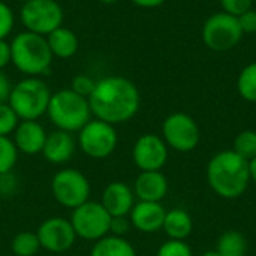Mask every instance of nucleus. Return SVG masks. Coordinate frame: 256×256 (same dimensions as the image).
I'll use <instances>...</instances> for the list:
<instances>
[{
	"label": "nucleus",
	"mask_w": 256,
	"mask_h": 256,
	"mask_svg": "<svg viewBox=\"0 0 256 256\" xmlns=\"http://www.w3.org/2000/svg\"><path fill=\"white\" fill-rule=\"evenodd\" d=\"M92 116L112 126L132 120L141 105L140 90L130 80L108 75L96 81L88 96Z\"/></svg>",
	"instance_id": "1"
},
{
	"label": "nucleus",
	"mask_w": 256,
	"mask_h": 256,
	"mask_svg": "<svg viewBox=\"0 0 256 256\" xmlns=\"http://www.w3.org/2000/svg\"><path fill=\"white\" fill-rule=\"evenodd\" d=\"M207 183L224 200H237L249 188V160L238 156L232 148L216 153L207 164Z\"/></svg>",
	"instance_id": "2"
},
{
	"label": "nucleus",
	"mask_w": 256,
	"mask_h": 256,
	"mask_svg": "<svg viewBox=\"0 0 256 256\" xmlns=\"http://www.w3.org/2000/svg\"><path fill=\"white\" fill-rule=\"evenodd\" d=\"M9 45L10 63L18 72L26 76H40L50 72L54 57L45 36L24 30L15 34Z\"/></svg>",
	"instance_id": "3"
},
{
	"label": "nucleus",
	"mask_w": 256,
	"mask_h": 256,
	"mask_svg": "<svg viewBox=\"0 0 256 256\" xmlns=\"http://www.w3.org/2000/svg\"><path fill=\"white\" fill-rule=\"evenodd\" d=\"M46 114L57 129L70 134L80 132L92 120L88 99L70 88H62L51 94Z\"/></svg>",
	"instance_id": "4"
},
{
	"label": "nucleus",
	"mask_w": 256,
	"mask_h": 256,
	"mask_svg": "<svg viewBox=\"0 0 256 256\" xmlns=\"http://www.w3.org/2000/svg\"><path fill=\"white\" fill-rule=\"evenodd\" d=\"M51 94L44 80L39 76H26L12 86L8 104L20 120H38L46 114Z\"/></svg>",
	"instance_id": "5"
},
{
	"label": "nucleus",
	"mask_w": 256,
	"mask_h": 256,
	"mask_svg": "<svg viewBox=\"0 0 256 256\" xmlns=\"http://www.w3.org/2000/svg\"><path fill=\"white\" fill-rule=\"evenodd\" d=\"M64 12L57 0H30L20 9V21L27 32L48 36L63 26Z\"/></svg>",
	"instance_id": "6"
},
{
	"label": "nucleus",
	"mask_w": 256,
	"mask_h": 256,
	"mask_svg": "<svg viewBox=\"0 0 256 256\" xmlns=\"http://www.w3.org/2000/svg\"><path fill=\"white\" fill-rule=\"evenodd\" d=\"M117 144L118 135L116 126L99 118H92L76 136L78 148L92 159H105L111 156L116 152Z\"/></svg>",
	"instance_id": "7"
},
{
	"label": "nucleus",
	"mask_w": 256,
	"mask_h": 256,
	"mask_svg": "<svg viewBox=\"0 0 256 256\" xmlns=\"http://www.w3.org/2000/svg\"><path fill=\"white\" fill-rule=\"evenodd\" d=\"M202 42L212 51L224 52L236 48L242 38L243 30L238 24V18L226 12H218L208 16L202 26Z\"/></svg>",
	"instance_id": "8"
},
{
	"label": "nucleus",
	"mask_w": 256,
	"mask_h": 256,
	"mask_svg": "<svg viewBox=\"0 0 256 256\" xmlns=\"http://www.w3.org/2000/svg\"><path fill=\"white\" fill-rule=\"evenodd\" d=\"M92 186L88 178L75 168H63L54 174L51 180V194L54 200L66 207L76 208L90 200Z\"/></svg>",
	"instance_id": "9"
},
{
	"label": "nucleus",
	"mask_w": 256,
	"mask_h": 256,
	"mask_svg": "<svg viewBox=\"0 0 256 256\" xmlns=\"http://www.w3.org/2000/svg\"><path fill=\"white\" fill-rule=\"evenodd\" d=\"M111 214L100 202L87 201L72 210L70 224L76 237L87 242H98L110 234Z\"/></svg>",
	"instance_id": "10"
},
{
	"label": "nucleus",
	"mask_w": 256,
	"mask_h": 256,
	"mask_svg": "<svg viewBox=\"0 0 256 256\" xmlns=\"http://www.w3.org/2000/svg\"><path fill=\"white\" fill-rule=\"evenodd\" d=\"M162 138L168 148L178 153L194 152L201 141V130L194 117L186 112H172L162 123Z\"/></svg>",
	"instance_id": "11"
},
{
	"label": "nucleus",
	"mask_w": 256,
	"mask_h": 256,
	"mask_svg": "<svg viewBox=\"0 0 256 256\" xmlns=\"http://www.w3.org/2000/svg\"><path fill=\"white\" fill-rule=\"evenodd\" d=\"M36 236L39 238L40 249H45L51 254H63L69 250L76 240V234L70 220L60 216L45 219L39 225Z\"/></svg>",
	"instance_id": "12"
},
{
	"label": "nucleus",
	"mask_w": 256,
	"mask_h": 256,
	"mask_svg": "<svg viewBox=\"0 0 256 256\" xmlns=\"http://www.w3.org/2000/svg\"><path fill=\"white\" fill-rule=\"evenodd\" d=\"M132 160L140 171H160L168 162V146L162 136L144 134L134 144Z\"/></svg>",
	"instance_id": "13"
},
{
	"label": "nucleus",
	"mask_w": 256,
	"mask_h": 256,
	"mask_svg": "<svg viewBox=\"0 0 256 256\" xmlns=\"http://www.w3.org/2000/svg\"><path fill=\"white\" fill-rule=\"evenodd\" d=\"M12 135V141L18 153H24L28 156L42 153L48 136L45 128L38 120H20Z\"/></svg>",
	"instance_id": "14"
},
{
	"label": "nucleus",
	"mask_w": 256,
	"mask_h": 256,
	"mask_svg": "<svg viewBox=\"0 0 256 256\" xmlns=\"http://www.w3.org/2000/svg\"><path fill=\"white\" fill-rule=\"evenodd\" d=\"M166 210L160 202L138 201L129 213V220L135 230L144 234H153L162 230Z\"/></svg>",
	"instance_id": "15"
},
{
	"label": "nucleus",
	"mask_w": 256,
	"mask_h": 256,
	"mask_svg": "<svg viewBox=\"0 0 256 256\" xmlns=\"http://www.w3.org/2000/svg\"><path fill=\"white\" fill-rule=\"evenodd\" d=\"M100 204L111 214V218L129 216L132 207L135 206L134 189L124 182H111L102 192Z\"/></svg>",
	"instance_id": "16"
},
{
	"label": "nucleus",
	"mask_w": 256,
	"mask_h": 256,
	"mask_svg": "<svg viewBox=\"0 0 256 256\" xmlns=\"http://www.w3.org/2000/svg\"><path fill=\"white\" fill-rule=\"evenodd\" d=\"M168 178L160 171H141L134 183V194L138 201L160 202L168 194Z\"/></svg>",
	"instance_id": "17"
},
{
	"label": "nucleus",
	"mask_w": 256,
	"mask_h": 256,
	"mask_svg": "<svg viewBox=\"0 0 256 256\" xmlns=\"http://www.w3.org/2000/svg\"><path fill=\"white\" fill-rule=\"evenodd\" d=\"M76 150V141L70 132L54 130L48 134L45 146L42 148V156L52 165H63L72 159Z\"/></svg>",
	"instance_id": "18"
},
{
	"label": "nucleus",
	"mask_w": 256,
	"mask_h": 256,
	"mask_svg": "<svg viewBox=\"0 0 256 256\" xmlns=\"http://www.w3.org/2000/svg\"><path fill=\"white\" fill-rule=\"evenodd\" d=\"M45 38L52 57L57 58H70L76 54L80 48V40L76 33L64 26H60L58 28L52 30Z\"/></svg>",
	"instance_id": "19"
},
{
	"label": "nucleus",
	"mask_w": 256,
	"mask_h": 256,
	"mask_svg": "<svg viewBox=\"0 0 256 256\" xmlns=\"http://www.w3.org/2000/svg\"><path fill=\"white\" fill-rule=\"evenodd\" d=\"M162 230L165 231L170 240L186 242V238L194 231V219L184 208L177 207L166 212Z\"/></svg>",
	"instance_id": "20"
},
{
	"label": "nucleus",
	"mask_w": 256,
	"mask_h": 256,
	"mask_svg": "<svg viewBox=\"0 0 256 256\" xmlns=\"http://www.w3.org/2000/svg\"><path fill=\"white\" fill-rule=\"evenodd\" d=\"M90 256H136V250L124 237L108 234L104 238L94 242Z\"/></svg>",
	"instance_id": "21"
},
{
	"label": "nucleus",
	"mask_w": 256,
	"mask_h": 256,
	"mask_svg": "<svg viewBox=\"0 0 256 256\" xmlns=\"http://www.w3.org/2000/svg\"><path fill=\"white\" fill-rule=\"evenodd\" d=\"M216 250L220 256H246L248 240L240 231L230 230L219 237Z\"/></svg>",
	"instance_id": "22"
},
{
	"label": "nucleus",
	"mask_w": 256,
	"mask_h": 256,
	"mask_svg": "<svg viewBox=\"0 0 256 256\" xmlns=\"http://www.w3.org/2000/svg\"><path fill=\"white\" fill-rule=\"evenodd\" d=\"M10 249L15 256H34L40 250V243L36 232L22 231L12 238Z\"/></svg>",
	"instance_id": "23"
},
{
	"label": "nucleus",
	"mask_w": 256,
	"mask_h": 256,
	"mask_svg": "<svg viewBox=\"0 0 256 256\" xmlns=\"http://www.w3.org/2000/svg\"><path fill=\"white\" fill-rule=\"evenodd\" d=\"M237 90L244 100L256 102V62L249 63L240 70L237 78Z\"/></svg>",
	"instance_id": "24"
},
{
	"label": "nucleus",
	"mask_w": 256,
	"mask_h": 256,
	"mask_svg": "<svg viewBox=\"0 0 256 256\" xmlns=\"http://www.w3.org/2000/svg\"><path fill=\"white\" fill-rule=\"evenodd\" d=\"M232 150L246 160H250L256 156V132L255 130H242L234 138Z\"/></svg>",
	"instance_id": "25"
},
{
	"label": "nucleus",
	"mask_w": 256,
	"mask_h": 256,
	"mask_svg": "<svg viewBox=\"0 0 256 256\" xmlns=\"http://www.w3.org/2000/svg\"><path fill=\"white\" fill-rule=\"evenodd\" d=\"M18 160V150L10 136H0V174L14 171Z\"/></svg>",
	"instance_id": "26"
},
{
	"label": "nucleus",
	"mask_w": 256,
	"mask_h": 256,
	"mask_svg": "<svg viewBox=\"0 0 256 256\" xmlns=\"http://www.w3.org/2000/svg\"><path fill=\"white\" fill-rule=\"evenodd\" d=\"M20 118L9 104H0V136H9L18 126Z\"/></svg>",
	"instance_id": "27"
},
{
	"label": "nucleus",
	"mask_w": 256,
	"mask_h": 256,
	"mask_svg": "<svg viewBox=\"0 0 256 256\" xmlns=\"http://www.w3.org/2000/svg\"><path fill=\"white\" fill-rule=\"evenodd\" d=\"M156 256H194V252L183 240H166L158 249Z\"/></svg>",
	"instance_id": "28"
},
{
	"label": "nucleus",
	"mask_w": 256,
	"mask_h": 256,
	"mask_svg": "<svg viewBox=\"0 0 256 256\" xmlns=\"http://www.w3.org/2000/svg\"><path fill=\"white\" fill-rule=\"evenodd\" d=\"M96 86V80H93L90 75H86V74H78L72 78L70 81V90L75 92L76 94L82 96V98H87L92 94L93 88Z\"/></svg>",
	"instance_id": "29"
},
{
	"label": "nucleus",
	"mask_w": 256,
	"mask_h": 256,
	"mask_svg": "<svg viewBox=\"0 0 256 256\" xmlns=\"http://www.w3.org/2000/svg\"><path fill=\"white\" fill-rule=\"evenodd\" d=\"M15 26V15L10 6L4 2H0V40L6 39Z\"/></svg>",
	"instance_id": "30"
},
{
	"label": "nucleus",
	"mask_w": 256,
	"mask_h": 256,
	"mask_svg": "<svg viewBox=\"0 0 256 256\" xmlns=\"http://www.w3.org/2000/svg\"><path fill=\"white\" fill-rule=\"evenodd\" d=\"M219 2H220L224 12L234 15V16H238L243 12L252 9V4H254V0H219Z\"/></svg>",
	"instance_id": "31"
},
{
	"label": "nucleus",
	"mask_w": 256,
	"mask_h": 256,
	"mask_svg": "<svg viewBox=\"0 0 256 256\" xmlns=\"http://www.w3.org/2000/svg\"><path fill=\"white\" fill-rule=\"evenodd\" d=\"M18 190V178L10 171L6 174H0V196L9 198L14 196Z\"/></svg>",
	"instance_id": "32"
},
{
	"label": "nucleus",
	"mask_w": 256,
	"mask_h": 256,
	"mask_svg": "<svg viewBox=\"0 0 256 256\" xmlns=\"http://www.w3.org/2000/svg\"><path fill=\"white\" fill-rule=\"evenodd\" d=\"M130 226H132V224L129 220V216L112 218L111 219V226H110V234L117 236V237H124L129 232Z\"/></svg>",
	"instance_id": "33"
},
{
	"label": "nucleus",
	"mask_w": 256,
	"mask_h": 256,
	"mask_svg": "<svg viewBox=\"0 0 256 256\" xmlns=\"http://www.w3.org/2000/svg\"><path fill=\"white\" fill-rule=\"evenodd\" d=\"M237 18H238V24H240V27L243 30V34L256 33V10L254 8L246 10V12H243Z\"/></svg>",
	"instance_id": "34"
},
{
	"label": "nucleus",
	"mask_w": 256,
	"mask_h": 256,
	"mask_svg": "<svg viewBox=\"0 0 256 256\" xmlns=\"http://www.w3.org/2000/svg\"><path fill=\"white\" fill-rule=\"evenodd\" d=\"M10 90H12V82H10L9 76L3 70H0V104L8 102Z\"/></svg>",
	"instance_id": "35"
},
{
	"label": "nucleus",
	"mask_w": 256,
	"mask_h": 256,
	"mask_svg": "<svg viewBox=\"0 0 256 256\" xmlns=\"http://www.w3.org/2000/svg\"><path fill=\"white\" fill-rule=\"evenodd\" d=\"M10 63V45L6 39L0 40V70Z\"/></svg>",
	"instance_id": "36"
},
{
	"label": "nucleus",
	"mask_w": 256,
	"mask_h": 256,
	"mask_svg": "<svg viewBox=\"0 0 256 256\" xmlns=\"http://www.w3.org/2000/svg\"><path fill=\"white\" fill-rule=\"evenodd\" d=\"M134 4L144 8V9H153V8H159L160 4H164L166 0H130Z\"/></svg>",
	"instance_id": "37"
},
{
	"label": "nucleus",
	"mask_w": 256,
	"mask_h": 256,
	"mask_svg": "<svg viewBox=\"0 0 256 256\" xmlns=\"http://www.w3.org/2000/svg\"><path fill=\"white\" fill-rule=\"evenodd\" d=\"M249 174H250V182L256 183V156L249 160Z\"/></svg>",
	"instance_id": "38"
},
{
	"label": "nucleus",
	"mask_w": 256,
	"mask_h": 256,
	"mask_svg": "<svg viewBox=\"0 0 256 256\" xmlns=\"http://www.w3.org/2000/svg\"><path fill=\"white\" fill-rule=\"evenodd\" d=\"M202 256H220V255H219V252L214 249V250H208V252L202 254Z\"/></svg>",
	"instance_id": "39"
},
{
	"label": "nucleus",
	"mask_w": 256,
	"mask_h": 256,
	"mask_svg": "<svg viewBox=\"0 0 256 256\" xmlns=\"http://www.w3.org/2000/svg\"><path fill=\"white\" fill-rule=\"evenodd\" d=\"M100 3H104V4H116V3H118L120 0H99Z\"/></svg>",
	"instance_id": "40"
},
{
	"label": "nucleus",
	"mask_w": 256,
	"mask_h": 256,
	"mask_svg": "<svg viewBox=\"0 0 256 256\" xmlns=\"http://www.w3.org/2000/svg\"><path fill=\"white\" fill-rule=\"evenodd\" d=\"M18 2H21V3H26V2H30V0H18Z\"/></svg>",
	"instance_id": "41"
},
{
	"label": "nucleus",
	"mask_w": 256,
	"mask_h": 256,
	"mask_svg": "<svg viewBox=\"0 0 256 256\" xmlns=\"http://www.w3.org/2000/svg\"><path fill=\"white\" fill-rule=\"evenodd\" d=\"M75 256H81V255H75Z\"/></svg>",
	"instance_id": "42"
},
{
	"label": "nucleus",
	"mask_w": 256,
	"mask_h": 256,
	"mask_svg": "<svg viewBox=\"0 0 256 256\" xmlns=\"http://www.w3.org/2000/svg\"><path fill=\"white\" fill-rule=\"evenodd\" d=\"M0 2H3V0H0Z\"/></svg>",
	"instance_id": "43"
}]
</instances>
